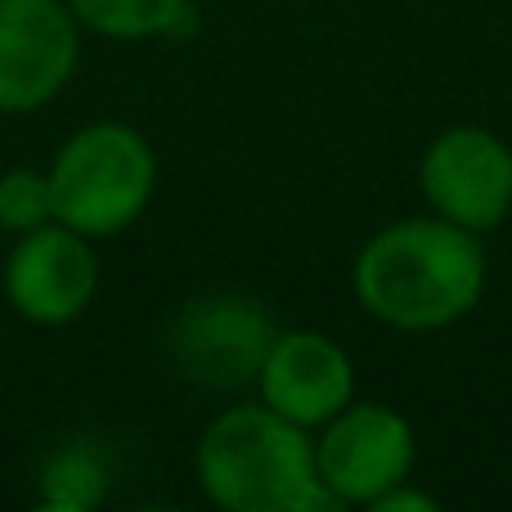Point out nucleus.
<instances>
[{"mask_svg":"<svg viewBox=\"0 0 512 512\" xmlns=\"http://www.w3.org/2000/svg\"><path fill=\"white\" fill-rule=\"evenodd\" d=\"M351 283L360 306L387 328L432 333L463 319L486 292L481 234L445 216L391 221L360 248Z\"/></svg>","mask_w":512,"mask_h":512,"instance_id":"nucleus-1","label":"nucleus"},{"mask_svg":"<svg viewBox=\"0 0 512 512\" xmlns=\"http://www.w3.org/2000/svg\"><path fill=\"white\" fill-rule=\"evenodd\" d=\"M198 486L225 512H328V495L306 427L270 405L225 409L194 454Z\"/></svg>","mask_w":512,"mask_h":512,"instance_id":"nucleus-2","label":"nucleus"},{"mask_svg":"<svg viewBox=\"0 0 512 512\" xmlns=\"http://www.w3.org/2000/svg\"><path fill=\"white\" fill-rule=\"evenodd\" d=\"M153 189H158V153L126 122L81 126L50 162L54 221L86 239H113L135 225Z\"/></svg>","mask_w":512,"mask_h":512,"instance_id":"nucleus-3","label":"nucleus"},{"mask_svg":"<svg viewBox=\"0 0 512 512\" xmlns=\"http://www.w3.org/2000/svg\"><path fill=\"white\" fill-rule=\"evenodd\" d=\"M274 324L243 292H207L176 310L167 328V355L180 378L212 391H234L256 382Z\"/></svg>","mask_w":512,"mask_h":512,"instance_id":"nucleus-4","label":"nucleus"},{"mask_svg":"<svg viewBox=\"0 0 512 512\" xmlns=\"http://www.w3.org/2000/svg\"><path fill=\"white\" fill-rule=\"evenodd\" d=\"M315 463L337 504H373L414 472V427L391 405H346L324 423Z\"/></svg>","mask_w":512,"mask_h":512,"instance_id":"nucleus-5","label":"nucleus"},{"mask_svg":"<svg viewBox=\"0 0 512 512\" xmlns=\"http://www.w3.org/2000/svg\"><path fill=\"white\" fill-rule=\"evenodd\" d=\"M418 180L432 212L472 234H490L512 212V149L481 126L436 135L423 153Z\"/></svg>","mask_w":512,"mask_h":512,"instance_id":"nucleus-6","label":"nucleus"},{"mask_svg":"<svg viewBox=\"0 0 512 512\" xmlns=\"http://www.w3.org/2000/svg\"><path fill=\"white\" fill-rule=\"evenodd\" d=\"M68 0H0V113L45 108L72 81L81 36Z\"/></svg>","mask_w":512,"mask_h":512,"instance_id":"nucleus-7","label":"nucleus"},{"mask_svg":"<svg viewBox=\"0 0 512 512\" xmlns=\"http://www.w3.org/2000/svg\"><path fill=\"white\" fill-rule=\"evenodd\" d=\"M5 297L27 324H72L86 315L99 288V261L86 234L68 230L63 221L36 225L14 234L5 256Z\"/></svg>","mask_w":512,"mask_h":512,"instance_id":"nucleus-8","label":"nucleus"},{"mask_svg":"<svg viewBox=\"0 0 512 512\" xmlns=\"http://www.w3.org/2000/svg\"><path fill=\"white\" fill-rule=\"evenodd\" d=\"M256 387H261V405L310 432L355 400V369L333 337L297 328V333H274Z\"/></svg>","mask_w":512,"mask_h":512,"instance_id":"nucleus-9","label":"nucleus"},{"mask_svg":"<svg viewBox=\"0 0 512 512\" xmlns=\"http://www.w3.org/2000/svg\"><path fill=\"white\" fill-rule=\"evenodd\" d=\"M81 27L113 41H149L176 36L189 23V0H68Z\"/></svg>","mask_w":512,"mask_h":512,"instance_id":"nucleus-10","label":"nucleus"},{"mask_svg":"<svg viewBox=\"0 0 512 512\" xmlns=\"http://www.w3.org/2000/svg\"><path fill=\"white\" fill-rule=\"evenodd\" d=\"M104 490H108L104 463L81 441L59 445L41 468V504L54 512H86L104 499Z\"/></svg>","mask_w":512,"mask_h":512,"instance_id":"nucleus-11","label":"nucleus"},{"mask_svg":"<svg viewBox=\"0 0 512 512\" xmlns=\"http://www.w3.org/2000/svg\"><path fill=\"white\" fill-rule=\"evenodd\" d=\"M54 221V194H50V171L32 167H9L0 176V230L27 234L36 225Z\"/></svg>","mask_w":512,"mask_h":512,"instance_id":"nucleus-12","label":"nucleus"},{"mask_svg":"<svg viewBox=\"0 0 512 512\" xmlns=\"http://www.w3.org/2000/svg\"><path fill=\"white\" fill-rule=\"evenodd\" d=\"M369 508H378V512H436V499L418 495V490H405V481H400V486H391L387 495L373 499Z\"/></svg>","mask_w":512,"mask_h":512,"instance_id":"nucleus-13","label":"nucleus"}]
</instances>
